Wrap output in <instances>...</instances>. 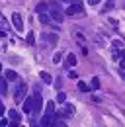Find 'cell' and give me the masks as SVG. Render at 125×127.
<instances>
[{
    "label": "cell",
    "instance_id": "ba28073f",
    "mask_svg": "<svg viewBox=\"0 0 125 127\" xmlns=\"http://www.w3.org/2000/svg\"><path fill=\"white\" fill-rule=\"evenodd\" d=\"M6 82H8V80L4 78V76H0V96L2 94L6 96V92H8V84H6Z\"/></svg>",
    "mask_w": 125,
    "mask_h": 127
},
{
    "label": "cell",
    "instance_id": "d4e9b609",
    "mask_svg": "<svg viewBox=\"0 0 125 127\" xmlns=\"http://www.w3.org/2000/svg\"><path fill=\"white\" fill-rule=\"evenodd\" d=\"M2 113H4V108H2V106H0V115H2Z\"/></svg>",
    "mask_w": 125,
    "mask_h": 127
},
{
    "label": "cell",
    "instance_id": "e0dca14e",
    "mask_svg": "<svg viewBox=\"0 0 125 127\" xmlns=\"http://www.w3.org/2000/svg\"><path fill=\"white\" fill-rule=\"evenodd\" d=\"M35 10H37V14H39V12H45V10H47V4H45V2L37 4V8H35Z\"/></svg>",
    "mask_w": 125,
    "mask_h": 127
},
{
    "label": "cell",
    "instance_id": "5bb4252c",
    "mask_svg": "<svg viewBox=\"0 0 125 127\" xmlns=\"http://www.w3.org/2000/svg\"><path fill=\"white\" fill-rule=\"evenodd\" d=\"M39 20H41V24H49L51 22V18L47 16L45 12H39Z\"/></svg>",
    "mask_w": 125,
    "mask_h": 127
},
{
    "label": "cell",
    "instance_id": "ac0fdd59",
    "mask_svg": "<svg viewBox=\"0 0 125 127\" xmlns=\"http://www.w3.org/2000/svg\"><path fill=\"white\" fill-rule=\"evenodd\" d=\"M28 43H30V45H33V43H35V35H33V32L28 33Z\"/></svg>",
    "mask_w": 125,
    "mask_h": 127
},
{
    "label": "cell",
    "instance_id": "44dd1931",
    "mask_svg": "<svg viewBox=\"0 0 125 127\" xmlns=\"http://www.w3.org/2000/svg\"><path fill=\"white\" fill-rule=\"evenodd\" d=\"M53 63H61V53H55V57H53Z\"/></svg>",
    "mask_w": 125,
    "mask_h": 127
},
{
    "label": "cell",
    "instance_id": "8fae6325",
    "mask_svg": "<svg viewBox=\"0 0 125 127\" xmlns=\"http://www.w3.org/2000/svg\"><path fill=\"white\" fill-rule=\"evenodd\" d=\"M4 78L6 80H18V74H16L14 70H6L4 72Z\"/></svg>",
    "mask_w": 125,
    "mask_h": 127
},
{
    "label": "cell",
    "instance_id": "6da1fadb",
    "mask_svg": "<svg viewBox=\"0 0 125 127\" xmlns=\"http://www.w3.org/2000/svg\"><path fill=\"white\" fill-rule=\"evenodd\" d=\"M47 8H49V12H51V18H53L55 22H62V18H64V12H62L61 4H59L57 0L49 2V4H47Z\"/></svg>",
    "mask_w": 125,
    "mask_h": 127
},
{
    "label": "cell",
    "instance_id": "52a82bcc",
    "mask_svg": "<svg viewBox=\"0 0 125 127\" xmlns=\"http://www.w3.org/2000/svg\"><path fill=\"white\" fill-rule=\"evenodd\" d=\"M31 110H33V98L24 100V111H26V113H31Z\"/></svg>",
    "mask_w": 125,
    "mask_h": 127
},
{
    "label": "cell",
    "instance_id": "7402d4cb",
    "mask_svg": "<svg viewBox=\"0 0 125 127\" xmlns=\"http://www.w3.org/2000/svg\"><path fill=\"white\" fill-rule=\"evenodd\" d=\"M6 26H8V24H6V20L0 16V28H2V30H6Z\"/></svg>",
    "mask_w": 125,
    "mask_h": 127
},
{
    "label": "cell",
    "instance_id": "3957f363",
    "mask_svg": "<svg viewBox=\"0 0 125 127\" xmlns=\"http://www.w3.org/2000/svg\"><path fill=\"white\" fill-rule=\"evenodd\" d=\"M26 90H28V86H26L24 82H20V84H18V88H16V94H14L16 104H20V102L26 98Z\"/></svg>",
    "mask_w": 125,
    "mask_h": 127
},
{
    "label": "cell",
    "instance_id": "d6986e66",
    "mask_svg": "<svg viewBox=\"0 0 125 127\" xmlns=\"http://www.w3.org/2000/svg\"><path fill=\"white\" fill-rule=\"evenodd\" d=\"M64 100H66V94H64V92H59V96H57V102H64Z\"/></svg>",
    "mask_w": 125,
    "mask_h": 127
},
{
    "label": "cell",
    "instance_id": "4316f807",
    "mask_svg": "<svg viewBox=\"0 0 125 127\" xmlns=\"http://www.w3.org/2000/svg\"><path fill=\"white\" fill-rule=\"evenodd\" d=\"M72 2H78V0H72Z\"/></svg>",
    "mask_w": 125,
    "mask_h": 127
},
{
    "label": "cell",
    "instance_id": "603a6c76",
    "mask_svg": "<svg viewBox=\"0 0 125 127\" xmlns=\"http://www.w3.org/2000/svg\"><path fill=\"white\" fill-rule=\"evenodd\" d=\"M0 37H6V30H2V28H0Z\"/></svg>",
    "mask_w": 125,
    "mask_h": 127
},
{
    "label": "cell",
    "instance_id": "30bf717a",
    "mask_svg": "<svg viewBox=\"0 0 125 127\" xmlns=\"http://www.w3.org/2000/svg\"><path fill=\"white\" fill-rule=\"evenodd\" d=\"M8 117H10V121H20V113L16 110H10L8 111Z\"/></svg>",
    "mask_w": 125,
    "mask_h": 127
},
{
    "label": "cell",
    "instance_id": "4fadbf2b",
    "mask_svg": "<svg viewBox=\"0 0 125 127\" xmlns=\"http://www.w3.org/2000/svg\"><path fill=\"white\" fill-rule=\"evenodd\" d=\"M78 90H80V92H88V90H90V86H88L86 82H82V80H80V82H78Z\"/></svg>",
    "mask_w": 125,
    "mask_h": 127
},
{
    "label": "cell",
    "instance_id": "ffe728a7",
    "mask_svg": "<svg viewBox=\"0 0 125 127\" xmlns=\"http://www.w3.org/2000/svg\"><path fill=\"white\" fill-rule=\"evenodd\" d=\"M92 88H100V80L98 78H92Z\"/></svg>",
    "mask_w": 125,
    "mask_h": 127
},
{
    "label": "cell",
    "instance_id": "277c9868",
    "mask_svg": "<svg viewBox=\"0 0 125 127\" xmlns=\"http://www.w3.org/2000/svg\"><path fill=\"white\" fill-rule=\"evenodd\" d=\"M41 106H43L41 94L35 92V94H33V110H31V113H39V111H41Z\"/></svg>",
    "mask_w": 125,
    "mask_h": 127
},
{
    "label": "cell",
    "instance_id": "7c38bea8",
    "mask_svg": "<svg viewBox=\"0 0 125 127\" xmlns=\"http://www.w3.org/2000/svg\"><path fill=\"white\" fill-rule=\"evenodd\" d=\"M45 113H55V102H47V106H45Z\"/></svg>",
    "mask_w": 125,
    "mask_h": 127
},
{
    "label": "cell",
    "instance_id": "cb8c5ba5",
    "mask_svg": "<svg viewBox=\"0 0 125 127\" xmlns=\"http://www.w3.org/2000/svg\"><path fill=\"white\" fill-rule=\"evenodd\" d=\"M88 2H90L92 6H96V4H98V2H102V0H88Z\"/></svg>",
    "mask_w": 125,
    "mask_h": 127
},
{
    "label": "cell",
    "instance_id": "83f0119b",
    "mask_svg": "<svg viewBox=\"0 0 125 127\" xmlns=\"http://www.w3.org/2000/svg\"><path fill=\"white\" fill-rule=\"evenodd\" d=\"M0 106H2V104H0Z\"/></svg>",
    "mask_w": 125,
    "mask_h": 127
},
{
    "label": "cell",
    "instance_id": "5b68a950",
    "mask_svg": "<svg viewBox=\"0 0 125 127\" xmlns=\"http://www.w3.org/2000/svg\"><path fill=\"white\" fill-rule=\"evenodd\" d=\"M61 115H64V117H70V115H74V106L72 104H64L61 110Z\"/></svg>",
    "mask_w": 125,
    "mask_h": 127
},
{
    "label": "cell",
    "instance_id": "484cf974",
    "mask_svg": "<svg viewBox=\"0 0 125 127\" xmlns=\"http://www.w3.org/2000/svg\"><path fill=\"white\" fill-rule=\"evenodd\" d=\"M0 70H2V64H0Z\"/></svg>",
    "mask_w": 125,
    "mask_h": 127
},
{
    "label": "cell",
    "instance_id": "8992f818",
    "mask_svg": "<svg viewBox=\"0 0 125 127\" xmlns=\"http://www.w3.org/2000/svg\"><path fill=\"white\" fill-rule=\"evenodd\" d=\"M12 24H14L16 30H22V26H24V20L20 14H12Z\"/></svg>",
    "mask_w": 125,
    "mask_h": 127
},
{
    "label": "cell",
    "instance_id": "2e32d148",
    "mask_svg": "<svg viewBox=\"0 0 125 127\" xmlns=\"http://www.w3.org/2000/svg\"><path fill=\"white\" fill-rule=\"evenodd\" d=\"M47 41H51V43H57V35L55 33H49V35H45Z\"/></svg>",
    "mask_w": 125,
    "mask_h": 127
},
{
    "label": "cell",
    "instance_id": "9a60e30c",
    "mask_svg": "<svg viewBox=\"0 0 125 127\" xmlns=\"http://www.w3.org/2000/svg\"><path fill=\"white\" fill-rule=\"evenodd\" d=\"M39 76H41V80H43V82H47V84H49V82H51V74H49V72H41V74H39Z\"/></svg>",
    "mask_w": 125,
    "mask_h": 127
},
{
    "label": "cell",
    "instance_id": "7a4b0ae2",
    "mask_svg": "<svg viewBox=\"0 0 125 127\" xmlns=\"http://www.w3.org/2000/svg\"><path fill=\"white\" fill-rule=\"evenodd\" d=\"M64 14H66V16H82V14H84V8H82L80 2H74V4H70V6L66 8Z\"/></svg>",
    "mask_w": 125,
    "mask_h": 127
},
{
    "label": "cell",
    "instance_id": "9c48e42d",
    "mask_svg": "<svg viewBox=\"0 0 125 127\" xmlns=\"http://www.w3.org/2000/svg\"><path fill=\"white\" fill-rule=\"evenodd\" d=\"M76 64V55H66V66H74Z\"/></svg>",
    "mask_w": 125,
    "mask_h": 127
}]
</instances>
